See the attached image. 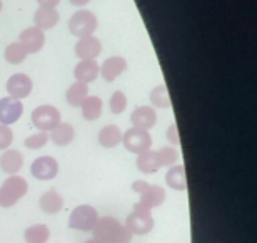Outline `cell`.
I'll list each match as a JSON object with an SVG mask.
<instances>
[{
  "instance_id": "7402d4cb",
  "label": "cell",
  "mask_w": 257,
  "mask_h": 243,
  "mask_svg": "<svg viewBox=\"0 0 257 243\" xmlns=\"http://www.w3.org/2000/svg\"><path fill=\"white\" fill-rule=\"evenodd\" d=\"M166 182L171 188L184 192L187 188V178H186V168H184V165H172L171 170L166 175Z\"/></svg>"
},
{
  "instance_id": "74e56055",
  "label": "cell",
  "mask_w": 257,
  "mask_h": 243,
  "mask_svg": "<svg viewBox=\"0 0 257 243\" xmlns=\"http://www.w3.org/2000/svg\"><path fill=\"white\" fill-rule=\"evenodd\" d=\"M0 10H2V0H0Z\"/></svg>"
},
{
  "instance_id": "277c9868",
  "label": "cell",
  "mask_w": 257,
  "mask_h": 243,
  "mask_svg": "<svg viewBox=\"0 0 257 243\" xmlns=\"http://www.w3.org/2000/svg\"><path fill=\"white\" fill-rule=\"evenodd\" d=\"M97 221H99V213H97V210L94 206L79 205L77 208L72 210L70 218H69V226L74 230H80V231H92Z\"/></svg>"
},
{
  "instance_id": "52a82bcc",
  "label": "cell",
  "mask_w": 257,
  "mask_h": 243,
  "mask_svg": "<svg viewBox=\"0 0 257 243\" xmlns=\"http://www.w3.org/2000/svg\"><path fill=\"white\" fill-rule=\"evenodd\" d=\"M32 123L40 132H50L60 123V112L52 105H40L32 112Z\"/></svg>"
},
{
  "instance_id": "7a4b0ae2",
  "label": "cell",
  "mask_w": 257,
  "mask_h": 243,
  "mask_svg": "<svg viewBox=\"0 0 257 243\" xmlns=\"http://www.w3.org/2000/svg\"><path fill=\"white\" fill-rule=\"evenodd\" d=\"M27 190H29L27 180L19 177V175H12V177L5 180L4 185L0 187V206H4V208L14 206L25 193H27Z\"/></svg>"
},
{
  "instance_id": "603a6c76",
  "label": "cell",
  "mask_w": 257,
  "mask_h": 243,
  "mask_svg": "<svg viewBox=\"0 0 257 243\" xmlns=\"http://www.w3.org/2000/svg\"><path fill=\"white\" fill-rule=\"evenodd\" d=\"M122 142V132L117 125H107L99 132V143L105 148H115Z\"/></svg>"
},
{
  "instance_id": "7c38bea8",
  "label": "cell",
  "mask_w": 257,
  "mask_h": 243,
  "mask_svg": "<svg viewBox=\"0 0 257 243\" xmlns=\"http://www.w3.org/2000/svg\"><path fill=\"white\" fill-rule=\"evenodd\" d=\"M20 44L24 45V49L27 50V54H37L45 44V35L37 27H29L20 34Z\"/></svg>"
},
{
  "instance_id": "8d00e7d4",
  "label": "cell",
  "mask_w": 257,
  "mask_h": 243,
  "mask_svg": "<svg viewBox=\"0 0 257 243\" xmlns=\"http://www.w3.org/2000/svg\"><path fill=\"white\" fill-rule=\"evenodd\" d=\"M85 243H102L100 240H95V238H90V240H87Z\"/></svg>"
},
{
  "instance_id": "d6a6232c",
  "label": "cell",
  "mask_w": 257,
  "mask_h": 243,
  "mask_svg": "<svg viewBox=\"0 0 257 243\" xmlns=\"http://www.w3.org/2000/svg\"><path fill=\"white\" fill-rule=\"evenodd\" d=\"M167 138L172 145H179L181 143V138H179V130H177V125H171L167 130Z\"/></svg>"
},
{
  "instance_id": "1f68e13d",
  "label": "cell",
  "mask_w": 257,
  "mask_h": 243,
  "mask_svg": "<svg viewBox=\"0 0 257 243\" xmlns=\"http://www.w3.org/2000/svg\"><path fill=\"white\" fill-rule=\"evenodd\" d=\"M14 133L7 125H0V150H7L12 145Z\"/></svg>"
},
{
  "instance_id": "5b68a950",
  "label": "cell",
  "mask_w": 257,
  "mask_h": 243,
  "mask_svg": "<svg viewBox=\"0 0 257 243\" xmlns=\"http://www.w3.org/2000/svg\"><path fill=\"white\" fill-rule=\"evenodd\" d=\"M97 29V17L89 10H79L69 20V30L75 37H89Z\"/></svg>"
},
{
  "instance_id": "83f0119b",
  "label": "cell",
  "mask_w": 257,
  "mask_h": 243,
  "mask_svg": "<svg viewBox=\"0 0 257 243\" xmlns=\"http://www.w3.org/2000/svg\"><path fill=\"white\" fill-rule=\"evenodd\" d=\"M151 102L159 108H169L171 107V95L166 85H159L151 92Z\"/></svg>"
},
{
  "instance_id": "836d02e7",
  "label": "cell",
  "mask_w": 257,
  "mask_h": 243,
  "mask_svg": "<svg viewBox=\"0 0 257 243\" xmlns=\"http://www.w3.org/2000/svg\"><path fill=\"white\" fill-rule=\"evenodd\" d=\"M149 185H151V183L144 182V180H137V182H134V185H132V190H134V192H136V193L141 195V193L144 192V190H146V188L149 187Z\"/></svg>"
},
{
  "instance_id": "484cf974",
  "label": "cell",
  "mask_w": 257,
  "mask_h": 243,
  "mask_svg": "<svg viewBox=\"0 0 257 243\" xmlns=\"http://www.w3.org/2000/svg\"><path fill=\"white\" fill-rule=\"evenodd\" d=\"M25 241L27 243H47L50 238V230L47 225H32L25 230Z\"/></svg>"
},
{
  "instance_id": "30bf717a",
  "label": "cell",
  "mask_w": 257,
  "mask_h": 243,
  "mask_svg": "<svg viewBox=\"0 0 257 243\" xmlns=\"http://www.w3.org/2000/svg\"><path fill=\"white\" fill-rule=\"evenodd\" d=\"M32 87H34L32 80L25 74H15L7 82V92L10 94V97L17 98V100H22V98L29 97L30 92H32Z\"/></svg>"
},
{
  "instance_id": "e0dca14e",
  "label": "cell",
  "mask_w": 257,
  "mask_h": 243,
  "mask_svg": "<svg viewBox=\"0 0 257 243\" xmlns=\"http://www.w3.org/2000/svg\"><path fill=\"white\" fill-rule=\"evenodd\" d=\"M59 12L55 9H47V7H39V10L34 15V22L35 27L44 30H50L54 29L59 22Z\"/></svg>"
},
{
  "instance_id": "8992f818",
  "label": "cell",
  "mask_w": 257,
  "mask_h": 243,
  "mask_svg": "<svg viewBox=\"0 0 257 243\" xmlns=\"http://www.w3.org/2000/svg\"><path fill=\"white\" fill-rule=\"evenodd\" d=\"M122 142L124 147L132 153H144L151 150L152 137L147 130H141V128H128V130L122 135Z\"/></svg>"
},
{
  "instance_id": "d6986e66",
  "label": "cell",
  "mask_w": 257,
  "mask_h": 243,
  "mask_svg": "<svg viewBox=\"0 0 257 243\" xmlns=\"http://www.w3.org/2000/svg\"><path fill=\"white\" fill-rule=\"evenodd\" d=\"M136 165L142 173H156L157 170L162 167L161 157H159V153L154 152V150H147V152H144V153H139Z\"/></svg>"
},
{
  "instance_id": "cb8c5ba5",
  "label": "cell",
  "mask_w": 257,
  "mask_h": 243,
  "mask_svg": "<svg viewBox=\"0 0 257 243\" xmlns=\"http://www.w3.org/2000/svg\"><path fill=\"white\" fill-rule=\"evenodd\" d=\"M67 102H69L70 107H80L82 102L89 97V85L82 84V82H75L69 87L67 90Z\"/></svg>"
},
{
  "instance_id": "44dd1931",
  "label": "cell",
  "mask_w": 257,
  "mask_h": 243,
  "mask_svg": "<svg viewBox=\"0 0 257 243\" xmlns=\"http://www.w3.org/2000/svg\"><path fill=\"white\" fill-rule=\"evenodd\" d=\"M74 135H75L74 127H72L70 123H62V122H60L57 127L50 130L49 138L55 143V145L65 147V145H69L72 140H74Z\"/></svg>"
},
{
  "instance_id": "4dcf8cb0",
  "label": "cell",
  "mask_w": 257,
  "mask_h": 243,
  "mask_svg": "<svg viewBox=\"0 0 257 243\" xmlns=\"http://www.w3.org/2000/svg\"><path fill=\"white\" fill-rule=\"evenodd\" d=\"M159 157H161L162 167H172L177 162V150L174 147H162L159 150Z\"/></svg>"
},
{
  "instance_id": "8fae6325",
  "label": "cell",
  "mask_w": 257,
  "mask_h": 243,
  "mask_svg": "<svg viewBox=\"0 0 257 243\" xmlns=\"http://www.w3.org/2000/svg\"><path fill=\"white\" fill-rule=\"evenodd\" d=\"M102 52V44L99 39L92 37H82L75 45V55L80 60H95Z\"/></svg>"
},
{
  "instance_id": "ac0fdd59",
  "label": "cell",
  "mask_w": 257,
  "mask_h": 243,
  "mask_svg": "<svg viewBox=\"0 0 257 243\" xmlns=\"http://www.w3.org/2000/svg\"><path fill=\"white\" fill-rule=\"evenodd\" d=\"M22 165H24V157L17 150H5L2 157H0V168L9 175H15L22 168Z\"/></svg>"
},
{
  "instance_id": "5bb4252c",
  "label": "cell",
  "mask_w": 257,
  "mask_h": 243,
  "mask_svg": "<svg viewBox=\"0 0 257 243\" xmlns=\"http://www.w3.org/2000/svg\"><path fill=\"white\" fill-rule=\"evenodd\" d=\"M166 200V192H164L162 187L159 185H149V187L141 193V201H139V206L146 210H152L156 206H161Z\"/></svg>"
},
{
  "instance_id": "4fadbf2b",
  "label": "cell",
  "mask_w": 257,
  "mask_h": 243,
  "mask_svg": "<svg viewBox=\"0 0 257 243\" xmlns=\"http://www.w3.org/2000/svg\"><path fill=\"white\" fill-rule=\"evenodd\" d=\"M131 122L134 128H141V130H151L157 122V113L151 107H137L132 112Z\"/></svg>"
},
{
  "instance_id": "d4e9b609",
  "label": "cell",
  "mask_w": 257,
  "mask_h": 243,
  "mask_svg": "<svg viewBox=\"0 0 257 243\" xmlns=\"http://www.w3.org/2000/svg\"><path fill=\"white\" fill-rule=\"evenodd\" d=\"M82 115L85 120H97L102 115V98L100 97H87L82 102Z\"/></svg>"
},
{
  "instance_id": "f546056e",
  "label": "cell",
  "mask_w": 257,
  "mask_h": 243,
  "mask_svg": "<svg viewBox=\"0 0 257 243\" xmlns=\"http://www.w3.org/2000/svg\"><path fill=\"white\" fill-rule=\"evenodd\" d=\"M109 107H110V112L115 113V115H119V113L124 112L127 107V97L124 95V92H119V90L114 92L110 97Z\"/></svg>"
},
{
  "instance_id": "3957f363",
  "label": "cell",
  "mask_w": 257,
  "mask_h": 243,
  "mask_svg": "<svg viewBox=\"0 0 257 243\" xmlns=\"http://www.w3.org/2000/svg\"><path fill=\"white\" fill-rule=\"evenodd\" d=\"M125 228L131 231L132 235H147L151 233L154 228V216L151 210H146L142 206L136 203L134 211L127 216L125 220Z\"/></svg>"
},
{
  "instance_id": "4316f807",
  "label": "cell",
  "mask_w": 257,
  "mask_h": 243,
  "mask_svg": "<svg viewBox=\"0 0 257 243\" xmlns=\"http://www.w3.org/2000/svg\"><path fill=\"white\" fill-rule=\"evenodd\" d=\"M4 55H5V60H7L9 64L17 65V64H22V62L27 59V50L24 49V45L20 42H14L5 49Z\"/></svg>"
},
{
  "instance_id": "f1b7e54d",
  "label": "cell",
  "mask_w": 257,
  "mask_h": 243,
  "mask_svg": "<svg viewBox=\"0 0 257 243\" xmlns=\"http://www.w3.org/2000/svg\"><path fill=\"white\" fill-rule=\"evenodd\" d=\"M47 142H49V133L47 132H39V133H34V135L25 138L24 145L30 150H39V148L47 145Z\"/></svg>"
},
{
  "instance_id": "ffe728a7",
  "label": "cell",
  "mask_w": 257,
  "mask_h": 243,
  "mask_svg": "<svg viewBox=\"0 0 257 243\" xmlns=\"http://www.w3.org/2000/svg\"><path fill=\"white\" fill-rule=\"evenodd\" d=\"M39 205L45 213L54 215V213H59V211L62 210L64 198H62V195H60L59 192H55V190H49V192H45L42 196H40Z\"/></svg>"
},
{
  "instance_id": "6da1fadb",
  "label": "cell",
  "mask_w": 257,
  "mask_h": 243,
  "mask_svg": "<svg viewBox=\"0 0 257 243\" xmlns=\"http://www.w3.org/2000/svg\"><path fill=\"white\" fill-rule=\"evenodd\" d=\"M95 240H100L102 243H131L132 233L125 228V225H120L119 220L112 216H104L99 218L95 226L92 228Z\"/></svg>"
},
{
  "instance_id": "2e32d148",
  "label": "cell",
  "mask_w": 257,
  "mask_h": 243,
  "mask_svg": "<svg viewBox=\"0 0 257 243\" xmlns=\"http://www.w3.org/2000/svg\"><path fill=\"white\" fill-rule=\"evenodd\" d=\"M99 74H100V67L97 65L95 60H80L74 70L77 82H82V84H87V85H89L90 82H94Z\"/></svg>"
},
{
  "instance_id": "9a60e30c",
  "label": "cell",
  "mask_w": 257,
  "mask_h": 243,
  "mask_svg": "<svg viewBox=\"0 0 257 243\" xmlns=\"http://www.w3.org/2000/svg\"><path fill=\"white\" fill-rule=\"evenodd\" d=\"M125 70H127V60L124 57H110L100 67V74L107 82H114Z\"/></svg>"
},
{
  "instance_id": "ba28073f",
  "label": "cell",
  "mask_w": 257,
  "mask_h": 243,
  "mask_svg": "<svg viewBox=\"0 0 257 243\" xmlns=\"http://www.w3.org/2000/svg\"><path fill=\"white\" fill-rule=\"evenodd\" d=\"M24 105L22 102L12 97L0 98V125H12L22 117Z\"/></svg>"
},
{
  "instance_id": "d590c367",
  "label": "cell",
  "mask_w": 257,
  "mask_h": 243,
  "mask_svg": "<svg viewBox=\"0 0 257 243\" xmlns=\"http://www.w3.org/2000/svg\"><path fill=\"white\" fill-rule=\"evenodd\" d=\"M69 2L72 5H75V7H84V5H87L90 2V0H69Z\"/></svg>"
},
{
  "instance_id": "9c48e42d",
  "label": "cell",
  "mask_w": 257,
  "mask_h": 243,
  "mask_svg": "<svg viewBox=\"0 0 257 243\" xmlns=\"http://www.w3.org/2000/svg\"><path fill=\"white\" fill-rule=\"evenodd\" d=\"M30 172L37 180H52L59 173V163L52 157H39L34 160Z\"/></svg>"
},
{
  "instance_id": "e575fe53",
  "label": "cell",
  "mask_w": 257,
  "mask_h": 243,
  "mask_svg": "<svg viewBox=\"0 0 257 243\" xmlns=\"http://www.w3.org/2000/svg\"><path fill=\"white\" fill-rule=\"evenodd\" d=\"M39 7H47V9H55V5H59L60 0H37Z\"/></svg>"
}]
</instances>
